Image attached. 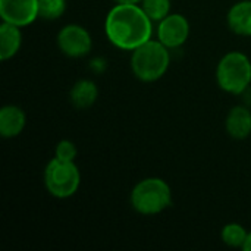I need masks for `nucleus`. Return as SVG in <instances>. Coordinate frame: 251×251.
<instances>
[{
	"instance_id": "2",
	"label": "nucleus",
	"mask_w": 251,
	"mask_h": 251,
	"mask_svg": "<svg viewBox=\"0 0 251 251\" xmlns=\"http://www.w3.org/2000/svg\"><path fill=\"white\" fill-rule=\"evenodd\" d=\"M169 49L159 40H149L131 54V69L143 82H154L160 79L169 69Z\"/></svg>"
},
{
	"instance_id": "10",
	"label": "nucleus",
	"mask_w": 251,
	"mask_h": 251,
	"mask_svg": "<svg viewBox=\"0 0 251 251\" xmlns=\"http://www.w3.org/2000/svg\"><path fill=\"white\" fill-rule=\"evenodd\" d=\"M26 124L25 112L15 106L7 104L0 110V135L3 138H15L18 137Z\"/></svg>"
},
{
	"instance_id": "3",
	"label": "nucleus",
	"mask_w": 251,
	"mask_h": 251,
	"mask_svg": "<svg viewBox=\"0 0 251 251\" xmlns=\"http://www.w3.org/2000/svg\"><path fill=\"white\" fill-rule=\"evenodd\" d=\"M172 203V191L162 178H146L131 191V204L140 215L153 216L166 210Z\"/></svg>"
},
{
	"instance_id": "5",
	"label": "nucleus",
	"mask_w": 251,
	"mask_h": 251,
	"mask_svg": "<svg viewBox=\"0 0 251 251\" xmlns=\"http://www.w3.org/2000/svg\"><path fill=\"white\" fill-rule=\"evenodd\" d=\"M81 174L75 162H65L53 157L44 169V185L56 199H68L76 193Z\"/></svg>"
},
{
	"instance_id": "11",
	"label": "nucleus",
	"mask_w": 251,
	"mask_h": 251,
	"mask_svg": "<svg viewBox=\"0 0 251 251\" xmlns=\"http://www.w3.org/2000/svg\"><path fill=\"white\" fill-rule=\"evenodd\" d=\"M229 29L237 35L251 37V1L244 0L234 4L226 16Z\"/></svg>"
},
{
	"instance_id": "7",
	"label": "nucleus",
	"mask_w": 251,
	"mask_h": 251,
	"mask_svg": "<svg viewBox=\"0 0 251 251\" xmlns=\"http://www.w3.org/2000/svg\"><path fill=\"white\" fill-rule=\"evenodd\" d=\"M190 37V22L181 13H169L157 25V40L168 49H178Z\"/></svg>"
},
{
	"instance_id": "13",
	"label": "nucleus",
	"mask_w": 251,
	"mask_h": 251,
	"mask_svg": "<svg viewBox=\"0 0 251 251\" xmlns=\"http://www.w3.org/2000/svg\"><path fill=\"white\" fill-rule=\"evenodd\" d=\"M97 97H99L97 85L90 79H79L78 82L74 84L69 93V100L72 106L81 110L91 107L96 103Z\"/></svg>"
},
{
	"instance_id": "19",
	"label": "nucleus",
	"mask_w": 251,
	"mask_h": 251,
	"mask_svg": "<svg viewBox=\"0 0 251 251\" xmlns=\"http://www.w3.org/2000/svg\"><path fill=\"white\" fill-rule=\"evenodd\" d=\"M243 250L251 251V232H249V235H247V240H246V243L243 246Z\"/></svg>"
},
{
	"instance_id": "18",
	"label": "nucleus",
	"mask_w": 251,
	"mask_h": 251,
	"mask_svg": "<svg viewBox=\"0 0 251 251\" xmlns=\"http://www.w3.org/2000/svg\"><path fill=\"white\" fill-rule=\"evenodd\" d=\"M116 4H140L143 0H113Z\"/></svg>"
},
{
	"instance_id": "4",
	"label": "nucleus",
	"mask_w": 251,
	"mask_h": 251,
	"mask_svg": "<svg viewBox=\"0 0 251 251\" xmlns=\"http://www.w3.org/2000/svg\"><path fill=\"white\" fill-rule=\"evenodd\" d=\"M218 85L235 96H241L251 85V62L241 51L226 53L216 68Z\"/></svg>"
},
{
	"instance_id": "1",
	"label": "nucleus",
	"mask_w": 251,
	"mask_h": 251,
	"mask_svg": "<svg viewBox=\"0 0 251 251\" xmlns=\"http://www.w3.org/2000/svg\"><path fill=\"white\" fill-rule=\"evenodd\" d=\"M104 31L115 47L132 51L151 40L153 21L140 4H116L106 16Z\"/></svg>"
},
{
	"instance_id": "16",
	"label": "nucleus",
	"mask_w": 251,
	"mask_h": 251,
	"mask_svg": "<svg viewBox=\"0 0 251 251\" xmlns=\"http://www.w3.org/2000/svg\"><path fill=\"white\" fill-rule=\"evenodd\" d=\"M66 9L65 0H38V16L46 21L59 19Z\"/></svg>"
},
{
	"instance_id": "14",
	"label": "nucleus",
	"mask_w": 251,
	"mask_h": 251,
	"mask_svg": "<svg viewBox=\"0 0 251 251\" xmlns=\"http://www.w3.org/2000/svg\"><path fill=\"white\" fill-rule=\"evenodd\" d=\"M247 229L240 225V224H228L224 226L222 232H221V237H222V241L229 246V247H241L244 246L246 240H247Z\"/></svg>"
},
{
	"instance_id": "9",
	"label": "nucleus",
	"mask_w": 251,
	"mask_h": 251,
	"mask_svg": "<svg viewBox=\"0 0 251 251\" xmlns=\"http://www.w3.org/2000/svg\"><path fill=\"white\" fill-rule=\"evenodd\" d=\"M226 132L234 140H246L251 134V110L249 106L241 104L229 110L225 121Z\"/></svg>"
},
{
	"instance_id": "8",
	"label": "nucleus",
	"mask_w": 251,
	"mask_h": 251,
	"mask_svg": "<svg viewBox=\"0 0 251 251\" xmlns=\"http://www.w3.org/2000/svg\"><path fill=\"white\" fill-rule=\"evenodd\" d=\"M0 16L3 22L26 26L40 18L38 0H0Z\"/></svg>"
},
{
	"instance_id": "12",
	"label": "nucleus",
	"mask_w": 251,
	"mask_h": 251,
	"mask_svg": "<svg viewBox=\"0 0 251 251\" xmlns=\"http://www.w3.org/2000/svg\"><path fill=\"white\" fill-rule=\"evenodd\" d=\"M22 44V32L21 26L3 22L0 26V59L7 60L12 59L21 49Z\"/></svg>"
},
{
	"instance_id": "6",
	"label": "nucleus",
	"mask_w": 251,
	"mask_h": 251,
	"mask_svg": "<svg viewBox=\"0 0 251 251\" xmlns=\"http://www.w3.org/2000/svg\"><path fill=\"white\" fill-rule=\"evenodd\" d=\"M57 46L68 57H84L91 51L93 40L90 32L76 24L65 25L57 34Z\"/></svg>"
},
{
	"instance_id": "17",
	"label": "nucleus",
	"mask_w": 251,
	"mask_h": 251,
	"mask_svg": "<svg viewBox=\"0 0 251 251\" xmlns=\"http://www.w3.org/2000/svg\"><path fill=\"white\" fill-rule=\"evenodd\" d=\"M76 153L78 151H76L75 144L69 140L59 141L56 149H54V157L59 160H65V162H75Z\"/></svg>"
},
{
	"instance_id": "15",
	"label": "nucleus",
	"mask_w": 251,
	"mask_h": 251,
	"mask_svg": "<svg viewBox=\"0 0 251 251\" xmlns=\"http://www.w3.org/2000/svg\"><path fill=\"white\" fill-rule=\"evenodd\" d=\"M140 6L153 22H160L171 13V0H143Z\"/></svg>"
}]
</instances>
